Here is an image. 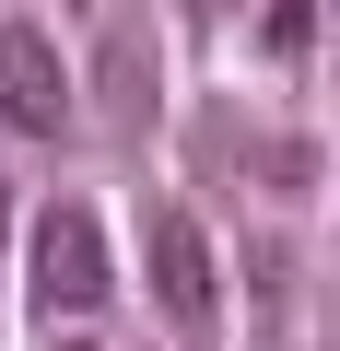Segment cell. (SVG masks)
<instances>
[{
  "label": "cell",
  "mask_w": 340,
  "mask_h": 351,
  "mask_svg": "<svg viewBox=\"0 0 340 351\" xmlns=\"http://www.w3.org/2000/svg\"><path fill=\"white\" fill-rule=\"evenodd\" d=\"M0 117H12L24 141H59L71 129V71L36 24H0Z\"/></svg>",
  "instance_id": "3"
},
{
  "label": "cell",
  "mask_w": 340,
  "mask_h": 351,
  "mask_svg": "<svg viewBox=\"0 0 340 351\" xmlns=\"http://www.w3.org/2000/svg\"><path fill=\"white\" fill-rule=\"evenodd\" d=\"M94 94H106V129H117V141H141V129H152L164 82H152V24H141V12H129V24H106V59H94Z\"/></svg>",
  "instance_id": "4"
},
{
  "label": "cell",
  "mask_w": 340,
  "mask_h": 351,
  "mask_svg": "<svg viewBox=\"0 0 340 351\" xmlns=\"http://www.w3.org/2000/svg\"><path fill=\"white\" fill-rule=\"evenodd\" d=\"M0 223H12V199H0Z\"/></svg>",
  "instance_id": "6"
},
{
  "label": "cell",
  "mask_w": 340,
  "mask_h": 351,
  "mask_svg": "<svg viewBox=\"0 0 340 351\" xmlns=\"http://www.w3.org/2000/svg\"><path fill=\"white\" fill-rule=\"evenodd\" d=\"M177 12H235V0H177Z\"/></svg>",
  "instance_id": "5"
},
{
  "label": "cell",
  "mask_w": 340,
  "mask_h": 351,
  "mask_svg": "<svg viewBox=\"0 0 340 351\" xmlns=\"http://www.w3.org/2000/svg\"><path fill=\"white\" fill-rule=\"evenodd\" d=\"M141 281H152V304L177 316V328H212V304H223V281H212V234H200L177 199L141 223Z\"/></svg>",
  "instance_id": "2"
},
{
  "label": "cell",
  "mask_w": 340,
  "mask_h": 351,
  "mask_svg": "<svg viewBox=\"0 0 340 351\" xmlns=\"http://www.w3.org/2000/svg\"><path fill=\"white\" fill-rule=\"evenodd\" d=\"M24 281H36V304L47 316H94L106 304V223L82 211V199H59V211H36V258H24Z\"/></svg>",
  "instance_id": "1"
}]
</instances>
